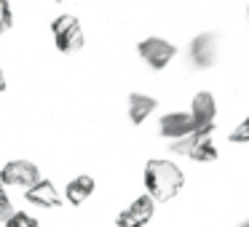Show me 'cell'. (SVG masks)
Masks as SVG:
<instances>
[{"instance_id":"9c48e42d","label":"cell","mask_w":249,"mask_h":227,"mask_svg":"<svg viewBox=\"0 0 249 227\" xmlns=\"http://www.w3.org/2000/svg\"><path fill=\"white\" fill-rule=\"evenodd\" d=\"M190 115H193L196 129H214V118H217V99L212 91H198L190 99Z\"/></svg>"},{"instance_id":"ba28073f","label":"cell","mask_w":249,"mask_h":227,"mask_svg":"<svg viewBox=\"0 0 249 227\" xmlns=\"http://www.w3.org/2000/svg\"><path fill=\"white\" fill-rule=\"evenodd\" d=\"M190 131H196V123H193V115L185 113V110L166 113V115H161V120H158V134H161L166 142L179 139V136L190 134Z\"/></svg>"},{"instance_id":"30bf717a","label":"cell","mask_w":249,"mask_h":227,"mask_svg":"<svg viewBox=\"0 0 249 227\" xmlns=\"http://www.w3.org/2000/svg\"><path fill=\"white\" fill-rule=\"evenodd\" d=\"M24 200L38 206V209H56V206L62 203V195H59V190H56V184L51 182V179L40 177L35 184H30V187L24 190Z\"/></svg>"},{"instance_id":"2e32d148","label":"cell","mask_w":249,"mask_h":227,"mask_svg":"<svg viewBox=\"0 0 249 227\" xmlns=\"http://www.w3.org/2000/svg\"><path fill=\"white\" fill-rule=\"evenodd\" d=\"M11 214H14V203H11V198H8V193H6V184L0 182V222H6Z\"/></svg>"},{"instance_id":"ac0fdd59","label":"cell","mask_w":249,"mask_h":227,"mask_svg":"<svg viewBox=\"0 0 249 227\" xmlns=\"http://www.w3.org/2000/svg\"><path fill=\"white\" fill-rule=\"evenodd\" d=\"M238 227H249V216H247L244 222H238Z\"/></svg>"},{"instance_id":"ffe728a7","label":"cell","mask_w":249,"mask_h":227,"mask_svg":"<svg viewBox=\"0 0 249 227\" xmlns=\"http://www.w3.org/2000/svg\"><path fill=\"white\" fill-rule=\"evenodd\" d=\"M54 3H70V0H54Z\"/></svg>"},{"instance_id":"7c38bea8","label":"cell","mask_w":249,"mask_h":227,"mask_svg":"<svg viewBox=\"0 0 249 227\" xmlns=\"http://www.w3.org/2000/svg\"><path fill=\"white\" fill-rule=\"evenodd\" d=\"M94 190H97L94 177H89V174H78V177H72L70 182L65 184V198L70 200L72 206H81V203H86V200L94 195Z\"/></svg>"},{"instance_id":"52a82bcc","label":"cell","mask_w":249,"mask_h":227,"mask_svg":"<svg viewBox=\"0 0 249 227\" xmlns=\"http://www.w3.org/2000/svg\"><path fill=\"white\" fill-rule=\"evenodd\" d=\"M153 214H156V200L145 193L140 198H134L115 216V227H145L153 219Z\"/></svg>"},{"instance_id":"e0dca14e","label":"cell","mask_w":249,"mask_h":227,"mask_svg":"<svg viewBox=\"0 0 249 227\" xmlns=\"http://www.w3.org/2000/svg\"><path fill=\"white\" fill-rule=\"evenodd\" d=\"M6 91V72H3V65H0V94Z\"/></svg>"},{"instance_id":"5b68a950","label":"cell","mask_w":249,"mask_h":227,"mask_svg":"<svg viewBox=\"0 0 249 227\" xmlns=\"http://www.w3.org/2000/svg\"><path fill=\"white\" fill-rule=\"evenodd\" d=\"M137 54L150 70H166L177 56V46L161 35H147L137 43Z\"/></svg>"},{"instance_id":"3957f363","label":"cell","mask_w":249,"mask_h":227,"mask_svg":"<svg viewBox=\"0 0 249 227\" xmlns=\"http://www.w3.org/2000/svg\"><path fill=\"white\" fill-rule=\"evenodd\" d=\"M222 54V35L214 30H204V32L193 35L188 43V59L193 70H212L220 62Z\"/></svg>"},{"instance_id":"4fadbf2b","label":"cell","mask_w":249,"mask_h":227,"mask_svg":"<svg viewBox=\"0 0 249 227\" xmlns=\"http://www.w3.org/2000/svg\"><path fill=\"white\" fill-rule=\"evenodd\" d=\"M3 227H40V225H38L35 216L24 214V211H14V214L3 222Z\"/></svg>"},{"instance_id":"9a60e30c","label":"cell","mask_w":249,"mask_h":227,"mask_svg":"<svg viewBox=\"0 0 249 227\" xmlns=\"http://www.w3.org/2000/svg\"><path fill=\"white\" fill-rule=\"evenodd\" d=\"M228 139H231L233 145H249V115L231 131V136H228Z\"/></svg>"},{"instance_id":"8fae6325","label":"cell","mask_w":249,"mask_h":227,"mask_svg":"<svg viewBox=\"0 0 249 227\" xmlns=\"http://www.w3.org/2000/svg\"><path fill=\"white\" fill-rule=\"evenodd\" d=\"M158 107V99L150 97V94H129L126 99V113H129V120L134 126H142Z\"/></svg>"},{"instance_id":"d6986e66","label":"cell","mask_w":249,"mask_h":227,"mask_svg":"<svg viewBox=\"0 0 249 227\" xmlns=\"http://www.w3.org/2000/svg\"><path fill=\"white\" fill-rule=\"evenodd\" d=\"M247 27H249V0H247Z\"/></svg>"},{"instance_id":"277c9868","label":"cell","mask_w":249,"mask_h":227,"mask_svg":"<svg viewBox=\"0 0 249 227\" xmlns=\"http://www.w3.org/2000/svg\"><path fill=\"white\" fill-rule=\"evenodd\" d=\"M51 38L59 54H78V51L86 46V32H83V24L78 16L72 14H59V16L51 22Z\"/></svg>"},{"instance_id":"6da1fadb","label":"cell","mask_w":249,"mask_h":227,"mask_svg":"<svg viewBox=\"0 0 249 227\" xmlns=\"http://www.w3.org/2000/svg\"><path fill=\"white\" fill-rule=\"evenodd\" d=\"M142 182H145V193L150 195L156 203H166V200H172L174 195L182 190L185 174H182V168H179L174 161L153 158V161L145 163Z\"/></svg>"},{"instance_id":"5bb4252c","label":"cell","mask_w":249,"mask_h":227,"mask_svg":"<svg viewBox=\"0 0 249 227\" xmlns=\"http://www.w3.org/2000/svg\"><path fill=\"white\" fill-rule=\"evenodd\" d=\"M14 27V8L8 0H0V35H6Z\"/></svg>"},{"instance_id":"7a4b0ae2","label":"cell","mask_w":249,"mask_h":227,"mask_svg":"<svg viewBox=\"0 0 249 227\" xmlns=\"http://www.w3.org/2000/svg\"><path fill=\"white\" fill-rule=\"evenodd\" d=\"M212 131L214 129H196L190 134L179 136V139H172L169 142V150L174 155H185L190 161H198V163H212L217 161V145L212 139Z\"/></svg>"},{"instance_id":"8992f818","label":"cell","mask_w":249,"mask_h":227,"mask_svg":"<svg viewBox=\"0 0 249 227\" xmlns=\"http://www.w3.org/2000/svg\"><path fill=\"white\" fill-rule=\"evenodd\" d=\"M40 179V168L35 166L33 161H24V158H17V161H8L6 166L0 168V182L6 187H19L27 190L30 184H35Z\"/></svg>"}]
</instances>
